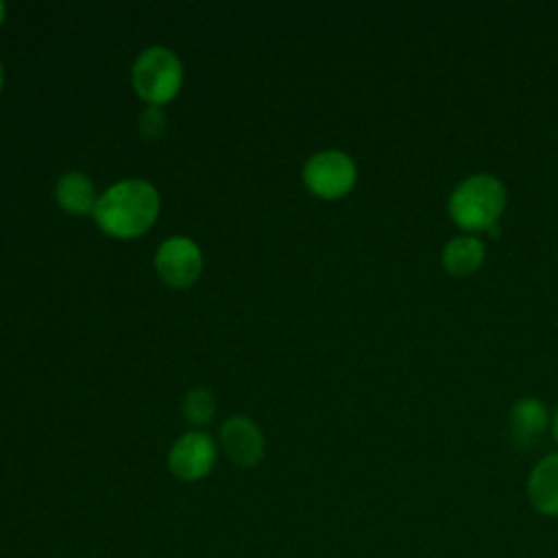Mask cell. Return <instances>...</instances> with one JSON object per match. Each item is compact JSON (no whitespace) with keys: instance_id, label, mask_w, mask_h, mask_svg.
<instances>
[{"instance_id":"obj_1","label":"cell","mask_w":558,"mask_h":558,"mask_svg":"<svg viewBox=\"0 0 558 558\" xmlns=\"http://www.w3.org/2000/svg\"><path fill=\"white\" fill-rule=\"evenodd\" d=\"M159 214L157 190L142 179H126L98 196L94 220L113 238H137L153 227Z\"/></svg>"},{"instance_id":"obj_2","label":"cell","mask_w":558,"mask_h":558,"mask_svg":"<svg viewBox=\"0 0 558 558\" xmlns=\"http://www.w3.org/2000/svg\"><path fill=\"white\" fill-rule=\"evenodd\" d=\"M506 207V187L493 174L464 179L449 198V214L466 231H488Z\"/></svg>"},{"instance_id":"obj_3","label":"cell","mask_w":558,"mask_h":558,"mask_svg":"<svg viewBox=\"0 0 558 558\" xmlns=\"http://www.w3.org/2000/svg\"><path fill=\"white\" fill-rule=\"evenodd\" d=\"M131 81L142 100L150 107H159L179 94L183 65L172 50L153 46L137 54L131 68Z\"/></svg>"},{"instance_id":"obj_4","label":"cell","mask_w":558,"mask_h":558,"mask_svg":"<svg viewBox=\"0 0 558 558\" xmlns=\"http://www.w3.org/2000/svg\"><path fill=\"white\" fill-rule=\"evenodd\" d=\"M303 181L320 198H340L355 183V163L347 153L320 150L307 159Z\"/></svg>"},{"instance_id":"obj_5","label":"cell","mask_w":558,"mask_h":558,"mask_svg":"<svg viewBox=\"0 0 558 558\" xmlns=\"http://www.w3.org/2000/svg\"><path fill=\"white\" fill-rule=\"evenodd\" d=\"M216 442L205 432H187L168 451V469L181 482L203 480L216 464Z\"/></svg>"},{"instance_id":"obj_6","label":"cell","mask_w":558,"mask_h":558,"mask_svg":"<svg viewBox=\"0 0 558 558\" xmlns=\"http://www.w3.org/2000/svg\"><path fill=\"white\" fill-rule=\"evenodd\" d=\"M155 268L168 286L185 288L198 279L203 253L190 238H168L155 253Z\"/></svg>"},{"instance_id":"obj_7","label":"cell","mask_w":558,"mask_h":558,"mask_svg":"<svg viewBox=\"0 0 558 558\" xmlns=\"http://www.w3.org/2000/svg\"><path fill=\"white\" fill-rule=\"evenodd\" d=\"M220 445L227 458L242 466H255L264 458V436L248 416H231L220 427Z\"/></svg>"},{"instance_id":"obj_8","label":"cell","mask_w":558,"mask_h":558,"mask_svg":"<svg viewBox=\"0 0 558 558\" xmlns=\"http://www.w3.org/2000/svg\"><path fill=\"white\" fill-rule=\"evenodd\" d=\"M527 499L545 517H558V453L541 458L527 477Z\"/></svg>"},{"instance_id":"obj_9","label":"cell","mask_w":558,"mask_h":558,"mask_svg":"<svg viewBox=\"0 0 558 558\" xmlns=\"http://www.w3.org/2000/svg\"><path fill=\"white\" fill-rule=\"evenodd\" d=\"M547 423V408L541 399L523 397L510 408V436L519 447H530L545 432Z\"/></svg>"},{"instance_id":"obj_10","label":"cell","mask_w":558,"mask_h":558,"mask_svg":"<svg viewBox=\"0 0 558 558\" xmlns=\"http://www.w3.org/2000/svg\"><path fill=\"white\" fill-rule=\"evenodd\" d=\"M54 196L57 203L61 205V209L70 211V214H94L98 196H96V187L94 183L83 174V172H68L57 181L54 187Z\"/></svg>"},{"instance_id":"obj_11","label":"cell","mask_w":558,"mask_h":558,"mask_svg":"<svg viewBox=\"0 0 558 558\" xmlns=\"http://www.w3.org/2000/svg\"><path fill=\"white\" fill-rule=\"evenodd\" d=\"M484 253H486L484 244L477 238L460 235V238H453L445 244L442 266L447 268V272L464 277V275L475 272L482 266Z\"/></svg>"},{"instance_id":"obj_12","label":"cell","mask_w":558,"mask_h":558,"mask_svg":"<svg viewBox=\"0 0 558 558\" xmlns=\"http://www.w3.org/2000/svg\"><path fill=\"white\" fill-rule=\"evenodd\" d=\"M183 414L192 425H207L216 414V399L207 388H194L183 399Z\"/></svg>"},{"instance_id":"obj_13","label":"cell","mask_w":558,"mask_h":558,"mask_svg":"<svg viewBox=\"0 0 558 558\" xmlns=\"http://www.w3.org/2000/svg\"><path fill=\"white\" fill-rule=\"evenodd\" d=\"M140 133L146 142H155L163 135L166 126H168V120L163 116V111L159 107H146L144 113L140 116Z\"/></svg>"},{"instance_id":"obj_14","label":"cell","mask_w":558,"mask_h":558,"mask_svg":"<svg viewBox=\"0 0 558 558\" xmlns=\"http://www.w3.org/2000/svg\"><path fill=\"white\" fill-rule=\"evenodd\" d=\"M551 429H554V438L558 440V410L554 414V421H551Z\"/></svg>"},{"instance_id":"obj_15","label":"cell","mask_w":558,"mask_h":558,"mask_svg":"<svg viewBox=\"0 0 558 558\" xmlns=\"http://www.w3.org/2000/svg\"><path fill=\"white\" fill-rule=\"evenodd\" d=\"M488 235H490V238H497V235H499V229H497V225L488 229Z\"/></svg>"},{"instance_id":"obj_16","label":"cell","mask_w":558,"mask_h":558,"mask_svg":"<svg viewBox=\"0 0 558 558\" xmlns=\"http://www.w3.org/2000/svg\"><path fill=\"white\" fill-rule=\"evenodd\" d=\"M2 20H4V4L0 2V24H2Z\"/></svg>"},{"instance_id":"obj_17","label":"cell","mask_w":558,"mask_h":558,"mask_svg":"<svg viewBox=\"0 0 558 558\" xmlns=\"http://www.w3.org/2000/svg\"><path fill=\"white\" fill-rule=\"evenodd\" d=\"M2 83H4V74H2V65H0V92H2Z\"/></svg>"}]
</instances>
